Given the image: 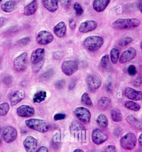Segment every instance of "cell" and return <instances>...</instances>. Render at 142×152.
Segmentation results:
<instances>
[{"label": "cell", "mask_w": 142, "mask_h": 152, "mask_svg": "<svg viewBox=\"0 0 142 152\" xmlns=\"http://www.w3.org/2000/svg\"><path fill=\"white\" fill-rule=\"evenodd\" d=\"M43 5L49 12H54L58 9V3L57 0H43Z\"/></svg>", "instance_id": "cell-22"}, {"label": "cell", "mask_w": 142, "mask_h": 152, "mask_svg": "<svg viewBox=\"0 0 142 152\" xmlns=\"http://www.w3.org/2000/svg\"><path fill=\"white\" fill-rule=\"evenodd\" d=\"M74 113L77 117L82 122L88 123L90 122L91 113L89 110L85 107H78L74 110Z\"/></svg>", "instance_id": "cell-7"}, {"label": "cell", "mask_w": 142, "mask_h": 152, "mask_svg": "<svg viewBox=\"0 0 142 152\" xmlns=\"http://www.w3.org/2000/svg\"><path fill=\"white\" fill-rule=\"evenodd\" d=\"M136 50L132 48H129L128 50L124 51L121 56L119 58V63L120 64H126L134 59L136 56Z\"/></svg>", "instance_id": "cell-15"}, {"label": "cell", "mask_w": 142, "mask_h": 152, "mask_svg": "<svg viewBox=\"0 0 142 152\" xmlns=\"http://www.w3.org/2000/svg\"><path fill=\"white\" fill-rule=\"evenodd\" d=\"M30 41V38L29 37H24L20 39L18 42V44L20 46H24L28 45Z\"/></svg>", "instance_id": "cell-39"}, {"label": "cell", "mask_w": 142, "mask_h": 152, "mask_svg": "<svg viewBox=\"0 0 142 152\" xmlns=\"http://www.w3.org/2000/svg\"><path fill=\"white\" fill-rule=\"evenodd\" d=\"M142 83V78L141 77H139L135 80L134 82V85L136 86H139Z\"/></svg>", "instance_id": "cell-47"}, {"label": "cell", "mask_w": 142, "mask_h": 152, "mask_svg": "<svg viewBox=\"0 0 142 152\" xmlns=\"http://www.w3.org/2000/svg\"><path fill=\"white\" fill-rule=\"evenodd\" d=\"M137 143L136 136L132 133L126 134L121 138L120 143L123 148L131 150L135 147Z\"/></svg>", "instance_id": "cell-4"}, {"label": "cell", "mask_w": 142, "mask_h": 152, "mask_svg": "<svg viewBox=\"0 0 142 152\" xmlns=\"http://www.w3.org/2000/svg\"><path fill=\"white\" fill-rule=\"evenodd\" d=\"M24 148L27 152H35L38 146V141L33 136L26 137L23 142Z\"/></svg>", "instance_id": "cell-12"}, {"label": "cell", "mask_w": 142, "mask_h": 152, "mask_svg": "<svg viewBox=\"0 0 142 152\" xmlns=\"http://www.w3.org/2000/svg\"><path fill=\"white\" fill-rule=\"evenodd\" d=\"M44 60L42 61L41 62H40L39 63L36 64L35 65V66L34 67L33 70V71L35 73H37L41 69L42 66L44 64Z\"/></svg>", "instance_id": "cell-42"}, {"label": "cell", "mask_w": 142, "mask_h": 152, "mask_svg": "<svg viewBox=\"0 0 142 152\" xmlns=\"http://www.w3.org/2000/svg\"><path fill=\"white\" fill-rule=\"evenodd\" d=\"M76 85V83L75 81H73L69 84V90H72L75 88Z\"/></svg>", "instance_id": "cell-52"}, {"label": "cell", "mask_w": 142, "mask_h": 152, "mask_svg": "<svg viewBox=\"0 0 142 152\" xmlns=\"http://www.w3.org/2000/svg\"><path fill=\"white\" fill-rule=\"evenodd\" d=\"M81 101L83 103L89 106H91L93 104L91 99L87 93H84L82 95L81 97Z\"/></svg>", "instance_id": "cell-33"}, {"label": "cell", "mask_w": 142, "mask_h": 152, "mask_svg": "<svg viewBox=\"0 0 142 152\" xmlns=\"http://www.w3.org/2000/svg\"><path fill=\"white\" fill-rule=\"evenodd\" d=\"M141 50H142V41L141 42Z\"/></svg>", "instance_id": "cell-59"}, {"label": "cell", "mask_w": 142, "mask_h": 152, "mask_svg": "<svg viewBox=\"0 0 142 152\" xmlns=\"http://www.w3.org/2000/svg\"><path fill=\"white\" fill-rule=\"evenodd\" d=\"M45 55V50L43 48H38L32 53L31 61L33 64L35 65L39 63L43 60Z\"/></svg>", "instance_id": "cell-19"}, {"label": "cell", "mask_w": 142, "mask_h": 152, "mask_svg": "<svg viewBox=\"0 0 142 152\" xmlns=\"http://www.w3.org/2000/svg\"><path fill=\"white\" fill-rule=\"evenodd\" d=\"M2 0H0V3H1V2H2Z\"/></svg>", "instance_id": "cell-60"}, {"label": "cell", "mask_w": 142, "mask_h": 152, "mask_svg": "<svg viewBox=\"0 0 142 152\" xmlns=\"http://www.w3.org/2000/svg\"><path fill=\"white\" fill-rule=\"evenodd\" d=\"M138 141L141 146L142 147V133L140 135L139 137Z\"/></svg>", "instance_id": "cell-56"}, {"label": "cell", "mask_w": 142, "mask_h": 152, "mask_svg": "<svg viewBox=\"0 0 142 152\" xmlns=\"http://www.w3.org/2000/svg\"><path fill=\"white\" fill-rule=\"evenodd\" d=\"M140 20L136 18L118 19L113 22L112 27L115 30H130L140 26Z\"/></svg>", "instance_id": "cell-1"}, {"label": "cell", "mask_w": 142, "mask_h": 152, "mask_svg": "<svg viewBox=\"0 0 142 152\" xmlns=\"http://www.w3.org/2000/svg\"><path fill=\"white\" fill-rule=\"evenodd\" d=\"M119 51L118 49L113 48L110 52V59L113 64H116L119 57Z\"/></svg>", "instance_id": "cell-31"}, {"label": "cell", "mask_w": 142, "mask_h": 152, "mask_svg": "<svg viewBox=\"0 0 142 152\" xmlns=\"http://www.w3.org/2000/svg\"><path fill=\"white\" fill-rule=\"evenodd\" d=\"M36 152H49L48 148L46 146H42L38 149Z\"/></svg>", "instance_id": "cell-48"}, {"label": "cell", "mask_w": 142, "mask_h": 152, "mask_svg": "<svg viewBox=\"0 0 142 152\" xmlns=\"http://www.w3.org/2000/svg\"><path fill=\"white\" fill-rule=\"evenodd\" d=\"M10 106L8 103L4 102L0 104V117L5 116L8 114Z\"/></svg>", "instance_id": "cell-32"}, {"label": "cell", "mask_w": 142, "mask_h": 152, "mask_svg": "<svg viewBox=\"0 0 142 152\" xmlns=\"http://www.w3.org/2000/svg\"><path fill=\"white\" fill-rule=\"evenodd\" d=\"M128 73L130 76H134L136 75L137 71L136 67L134 65H130L128 69Z\"/></svg>", "instance_id": "cell-41"}, {"label": "cell", "mask_w": 142, "mask_h": 152, "mask_svg": "<svg viewBox=\"0 0 142 152\" xmlns=\"http://www.w3.org/2000/svg\"><path fill=\"white\" fill-rule=\"evenodd\" d=\"M4 82L5 84L7 85H10L12 83V78L10 76H6V77H4Z\"/></svg>", "instance_id": "cell-46"}, {"label": "cell", "mask_w": 142, "mask_h": 152, "mask_svg": "<svg viewBox=\"0 0 142 152\" xmlns=\"http://www.w3.org/2000/svg\"><path fill=\"white\" fill-rule=\"evenodd\" d=\"M16 2L14 1H8L2 4L1 8L3 11L6 12H10L15 8Z\"/></svg>", "instance_id": "cell-24"}, {"label": "cell", "mask_w": 142, "mask_h": 152, "mask_svg": "<svg viewBox=\"0 0 142 152\" xmlns=\"http://www.w3.org/2000/svg\"><path fill=\"white\" fill-rule=\"evenodd\" d=\"M28 54L24 52L16 58L13 61V67L18 72L24 71L27 67L28 64Z\"/></svg>", "instance_id": "cell-5"}, {"label": "cell", "mask_w": 142, "mask_h": 152, "mask_svg": "<svg viewBox=\"0 0 142 152\" xmlns=\"http://www.w3.org/2000/svg\"><path fill=\"white\" fill-rule=\"evenodd\" d=\"M16 113L18 116L21 117H30L33 116L35 113L33 108L27 105H22L18 107L16 110Z\"/></svg>", "instance_id": "cell-14"}, {"label": "cell", "mask_w": 142, "mask_h": 152, "mask_svg": "<svg viewBox=\"0 0 142 152\" xmlns=\"http://www.w3.org/2000/svg\"><path fill=\"white\" fill-rule=\"evenodd\" d=\"M73 152H84V151L82 150L79 149H77L74 151Z\"/></svg>", "instance_id": "cell-58"}, {"label": "cell", "mask_w": 142, "mask_h": 152, "mask_svg": "<svg viewBox=\"0 0 142 152\" xmlns=\"http://www.w3.org/2000/svg\"><path fill=\"white\" fill-rule=\"evenodd\" d=\"M106 152H116V149L115 146L113 145H109L106 148Z\"/></svg>", "instance_id": "cell-44"}, {"label": "cell", "mask_w": 142, "mask_h": 152, "mask_svg": "<svg viewBox=\"0 0 142 152\" xmlns=\"http://www.w3.org/2000/svg\"><path fill=\"white\" fill-rule=\"evenodd\" d=\"M104 44L102 38L97 36L87 37L84 41L83 45L87 50L91 52L99 50Z\"/></svg>", "instance_id": "cell-2"}, {"label": "cell", "mask_w": 142, "mask_h": 152, "mask_svg": "<svg viewBox=\"0 0 142 152\" xmlns=\"http://www.w3.org/2000/svg\"><path fill=\"white\" fill-rule=\"evenodd\" d=\"M108 137L106 134L103 132L99 129L93 130L92 133V139L95 144H102L108 139Z\"/></svg>", "instance_id": "cell-13"}, {"label": "cell", "mask_w": 142, "mask_h": 152, "mask_svg": "<svg viewBox=\"0 0 142 152\" xmlns=\"http://www.w3.org/2000/svg\"><path fill=\"white\" fill-rule=\"evenodd\" d=\"M110 1V0H95L93 4V9L97 12H103L107 8Z\"/></svg>", "instance_id": "cell-20"}, {"label": "cell", "mask_w": 142, "mask_h": 152, "mask_svg": "<svg viewBox=\"0 0 142 152\" xmlns=\"http://www.w3.org/2000/svg\"><path fill=\"white\" fill-rule=\"evenodd\" d=\"M46 97H47V93L46 91H38L34 95L33 102L36 103H40L46 99Z\"/></svg>", "instance_id": "cell-25"}, {"label": "cell", "mask_w": 142, "mask_h": 152, "mask_svg": "<svg viewBox=\"0 0 142 152\" xmlns=\"http://www.w3.org/2000/svg\"><path fill=\"white\" fill-rule=\"evenodd\" d=\"M70 132L79 139L86 138V130L85 127L80 122L74 121L70 127Z\"/></svg>", "instance_id": "cell-6"}, {"label": "cell", "mask_w": 142, "mask_h": 152, "mask_svg": "<svg viewBox=\"0 0 142 152\" xmlns=\"http://www.w3.org/2000/svg\"><path fill=\"white\" fill-rule=\"evenodd\" d=\"M3 133L2 132L1 128L0 127V144H2L3 142Z\"/></svg>", "instance_id": "cell-55"}, {"label": "cell", "mask_w": 142, "mask_h": 152, "mask_svg": "<svg viewBox=\"0 0 142 152\" xmlns=\"http://www.w3.org/2000/svg\"><path fill=\"white\" fill-rule=\"evenodd\" d=\"M53 32L57 37H64L67 32V27L65 22H60L56 26H54L53 28Z\"/></svg>", "instance_id": "cell-21"}, {"label": "cell", "mask_w": 142, "mask_h": 152, "mask_svg": "<svg viewBox=\"0 0 142 152\" xmlns=\"http://www.w3.org/2000/svg\"><path fill=\"white\" fill-rule=\"evenodd\" d=\"M125 106L126 108L128 110L138 112L141 109L140 106L137 103L133 101H128L125 103Z\"/></svg>", "instance_id": "cell-29"}, {"label": "cell", "mask_w": 142, "mask_h": 152, "mask_svg": "<svg viewBox=\"0 0 142 152\" xmlns=\"http://www.w3.org/2000/svg\"><path fill=\"white\" fill-rule=\"evenodd\" d=\"M62 71L67 76H71L77 71L78 64L74 60L64 62L61 66Z\"/></svg>", "instance_id": "cell-8"}, {"label": "cell", "mask_w": 142, "mask_h": 152, "mask_svg": "<svg viewBox=\"0 0 142 152\" xmlns=\"http://www.w3.org/2000/svg\"><path fill=\"white\" fill-rule=\"evenodd\" d=\"M69 26L71 30H74L76 27V23L74 19L70 20L69 22Z\"/></svg>", "instance_id": "cell-45"}, {"label": "cell", "mask_w": 142, "mask_h": 152, "mask_svg": "<svg viewBox=\"0 0 142 152\" xmlns=\"http://www.w3.org/2000/svg\"><path fill=\"white\" fill-rule=\"evenodd\" d=\"M133 41V39L130 37H125L121 39L119 42L120 45L122 47H125L131 43Z\"/></svg>", "instance_id": "cell-34"}, {"label": "cell", "mask_w": 142, "mask_h": 152, "mask_svg": "<svg viewBox=\"0 0 142 152\" xmlns=\"http://www.w3.org/2000/svg\"><path fill=\"white\" fill-rule=\"evenodd\" d=\"M64 54L63 51H59L54 52L53 54L54 59L56 60L61 59L64 56Z\"/></svg>", "instance_id": "cell-38"}, {"label": "cell", "mask_w": 142, "mask_h": 152, "mask_svg": "<svg viewBox=\"0 0 142 152\" xmlns=\"http://www.w3.org/2000/svg\"><path fill=\"white\" fill-rule=\"evenodd\" d=\"M97 27V24L95 21L88 20L81 24L79 28V31L82 33H87L93 31Z\"/></svg>", "instance_id": "cell-16"}, {"label": "cell", "mask_w": 142, "mask_h": 152, "mask_svg": "<svg viewBox=\"0 0 142 152\" xmlns=\"http://www.w3.org/2000/svg\"><path fill=\"white\" fill-rule=\"evenodd\" d=\"M137 7L139 10L142 13V0L138 1L137 3Z\"/></svg>", "instance_id": "cell-53"}, {"label": "cell", "mask_w": 142, "mask_h": 152, "mask_svg": "<svg viewBox=\"0 0 142 152\" xmlns=\"http://www.w3.org/2000/svg\"><path fill=\"white\" fill-rule=\"evenodd\" d=\"M25 97V93L23 90H18L11 93L10 97V104L15 106L21 102Z\"/></svg>", "instance_id": "cell-18"}, {"label": "cell", "mask_w": 142, "mask_h": 152, "mask_svg": "<svg viewBox=\"0 0 142 152\" xmlns=\"http://www.w3.org/2000/svg\"><path fill=\"white\" fill-rule=\"evenodd\" d=\"M66 117V115L63 113H58V114H56L54 116V119L55 121H57L63 120Z\"/></svg>", "instance_id": "cell-43"}, {"label": "cell", "mask_w": 142, "mask_h": 152, "mask_svg": "<svg viewBox=\"0 0 142 152\" xmlns=\"http://www.w3.org/2000/svg\"><path fill=\"white\" fill-rule=\"evenodd\" d=\"M63 2H64V3L63 4H64V5L65 6V7H68L70 6V4H71V1H62Z\"/></svg>", "instance_id": "cell-54"}, {"label": "cell", "mask_w": 142, "mask_h": 152, "mask_svg": "<svg viewBox=\"0 0 142 152\" xmlns=\"http://www.w3.org/2000/svg\"><path fill=\"white\" fill-rule=\"evenodd\" d=\"M74 9L75 10L77 16H80L84 13V11L80 4L76 3L74 5Z\"/></svg>", "instance_id": "cell-36"}, {"label": "cell", "mask_w": 142, "mask_h": 152, "mask_svg": "<svg viewBox=\"0 0 142 152\" xmlns=\"http://www.w3.org/2000/svg\"><path fill=\"white\" fill-rule=\"evenodd\" d=\"M110 116L112 120L114 122H119L123 118L122 115L120 111L117 109H113L110 112Z\"/></svg>", "instance_id": "cell-27"}, {"label": "cell", "mask_w": 142, "mask_h": 152, "mask_svg": "<svg viewBox=\"0 0 142 152\" xmlns=\"http://www.w3.org/2000/svg\"><path fill=\"white\" fill-rule=\"evenodd\" d=\"M38 4L37 1H32L24 8V13L26 16L32 15L38 9Z\"/></svg>", "instance_id": "cell-23"}, {"label": "cell", "mask_w": 142, "mask_h": 152, "mask_svg": "<svg viewBox=\"0 0 142 152\" xmlns=\"http://www.w3.org/2000/svg\"><path fill=\"white\" fill-rule=\"evenodd\" d=\"M65 81L64 80H58L54 84V86L57 89L60 90L63 89L65 87Z\"/></svg>", "instance_id": "cell-40"}, {"label": "cell", "mask_w": 142, "mask_h": 152, "mask_svg": "<svg viewBox=\"0 0 142 152\" xmlns=\"http://www.w3.org/2000/svg\"><path fill=\"white\" fill-rule=\"evenodd\" d=\"M25 124L29 128L39 132L46 133L49 129L46 121L41 119L30 118L26 120Z\"/></svg>", "instance_id": "cell-3"}, {"label": "cell", "mask_w": 142, "mask_h": 152, "mask_svg": "<svg viewBox=\"0 0 142 152\" xmlns=\"http://www.w3.org/2000/svg\"><path fill=\"white\" fill-rule=\"evenodd\" d=\"M54 71L53 69H50L47 70L46 72L41 75L40 78L43 81H47L51 79L53 75H54Z\"/></svg>", "instance_id": "cell-30"}, {"label": "cell", "mask_w": 142, "mask_h": 152, "mask_svg": "<svg viewBox=\"0 0 142 152\" xmlns=\"http://www.w3.org/2000/svg\"><path fill=\"white\" fill-rule=\"evenodd\" d=\"M17 135V131L12 126L5 127L3 130V138L6 143H10L13 142L16 139Z\"/></svg>", "instance_id": "cell-10"}, {"label": "cell", "mask_w": 142, "mask_h": 152, "mask_svg": "<svg viewBox=\"0 0 142 152\" xmlns=\"http://www.w3.org/2000/svg\"><path fill=\"white\" fill-rule=\"evenodd\" d=\"M111 104V100L109 97H102L98 101L99 106L103 110L108 108Z\"/></svg>", "instance_id": "cell-26"}, {"label": "cell", "mask_w": 142, "mask_h": 152, "mask_svg": "<svg viewBox=\"0 0 142 152\" xmlns=\"http://www.w3.org/2000/svg\"><path fill=\"white\" fill-rule=\"evenodd\" d=\"M54 39V36L51 33L48 31H40L37 36L36 40L38 43L42 45H46L50 44Z\"/></svg>", "instance_id": "cell-11"}, {"label": "cell", "mask_w": 142, "mask_h": 152, "mask_svg": "<svg viewBox=\"0 0 142 152\" xmlns=\"http://www.w3.org/2000/svg\"><path fill=\"white\" fill-rule=\"evenodd\" d=\"M113 86L112 83L111 82H109L107 85V87H106V90L108 92L110 93L112 91Z\"/></svg>", "instance_id": "cell-49"}, {"label": "cell", "mask_w": 142, "mask_h": 152, "mask_svg": "<svg viewBox=\"0 0 142 152\" xmlns=\"http://www.w3.org/2000/svg\"><path fill=\"white\" fill-rule=\"evenodd\" d=\"M86 83L89 91L94 92L100 87L102 82L99 76L95 74H89L86 78Z\"/></svg>", "instance_id": "cell-9"}, {"label": "cell", "mask_w": 142, "mask_h": 152, "mask_svg": "<svg viewBox=\"0 0 142 152\" xmlns=\"http://www.w3.org/2000/svg\"><path fill=\"white\" fill-rule=\"evenodd\" d=\"M109 62V55L106 54L104 55L101 59V66L103 69H106L108 66Z\"/></svg>", "instance_id": "cell-35"}, {"label": "cell", "mask_w": 142, "mask_h": 152, "mask_svg": "<svg viewBox=\"0 0 142 152\" xmlns=\"http://www.w3.org/2000/svg\"><path fill=\"white\" fill-rule=\"evenodd\" d=\"M125 95L129 99L134 101H139L142 99L141 91H136L130 87H128L125 89Z\"/></svg>", "instance_id": "cell-17"}, {"label": "cell", "mask_w": 142, "mask_h": 152, "mask_svg": "<svg viewBox=\"0 0 142 152\" xmlns=\"http://www.w3.org/2000/svg\"><path fill=\"white\" fill-rule=\"evenodd\" d=\"M126 120L128 123L133 125H135L138 122V121L137 118L132 115H128V117L126 118Z\"/></svg>", "instance_id": "cell-37"}, {"label": "cell", "mask_w": 142, "mask_h": 152, "mask_svg": "<svg viewBox=\"0 0 142 152\" xmlns=\"http://www.w3.org/2000/svg\"><path fill=\"white\" fill-rule=\"evenodd\" d=\"M122 129L120 128L116 129L114 131V135L116 136H118L121 133V132Z\"/></svg>", "instance_id": "cell-50"}, {"label": "cell", "mask_w": 142, "mask_h": 152, "mask_svg": "<svg viewBox=\"0 0 142 152\" xmlns=\"http://www.w3.org/2000/svg\"><path fill=\"white\" fill-rule=\"evenodd\" d=\"M6 18H0V27H1L6 24Z\"/></svg>", "instance_id": "cell-51"}, {"label": "cell", "mask_w": 142, "mask_h": 152, "mask_svg": "<svg viewBox=\"0 0 142 152\" xmlns=\"http://www.w3.org/2000/svg\"><path fill=\"white\" fill-rule=\"evenodd\" d=\"M96 122L102 128L107 127L108 125V119L106 116L103 114L99 115L97 118Z\"/></svg>", "instance_id": "cell-28"}, {"label": "cell", "mask_w": 142, "mask_h": 152, "mask_svg": "<svg viewBox=\"0 0 142 152\" xmlns=\"http://www.w3.org/2000/svg\"><path fill=\"white\" fill-rule=\"evenodd\" d=\"M89 152H104L103 151L100 150H93Z\"/></svg>", "instance_id": "cell-57"}]
</instances>
